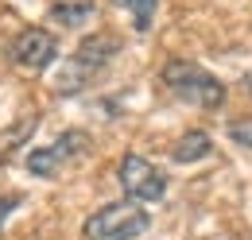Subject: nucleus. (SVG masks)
I'll list each match as a JSON object with an SVG mask.
<instances>
[{
	"label": "nucleus",
	"instance_id": "12",
	"mask_svg": "<svg viewBox=\"0 0 252 240\" xmlns=\"http://www.w3.org/2000/svg\"><path fill=\"white\" fill-rule=\"evenodd\" d=\"M229 140L252 151V117H241L237 124H229Z\"/></svg>",
	"mask_w": 252,
	"mask_h": 240
},
{
	"label": "nucleus",
	"instance_id": "5",
	"mask_svg": "<svg viewBox=\"0 0 252 240\" xmlns=\"http://www.w3.org/2000/svg\"><path fill=\"white\" fill-rule=\"evenodd\" d=\"M59 59V43H55V35L43 28H28L16 35V43H12V62L16 66H24V70H32V74H39V70H47L51 62Z\"/></svg>",
	"mask_w": 252,
	"mask_h": 240
},
{
	"label": "nucleus",
	"instance_id": "8",
	"mask_svg": "<svg viewBox=\"0 0 252 240\" xmlns=\"http://www.w3.org/2000/svg\"><path fill=\"white\" fill-rule=\"evenodd\" d=\"M117 8H125L128 16H132V28L140 31H152V20H156V8H159V0H113Z\"/></svg>",
	"mask_w": 252,
	"mask_h": 240
},
{
	"label": "nucleus",
	"instance_id": "14",
	"mask_svg": "<svg viewBox=\"0 0 252 240\" xmlns=\"http://www.w3.org/2000/svg\"><path fill=\"white\" fill-rule=\"evenodd\" d=\"M249 93H252V74H249Z\"/></svg>",
	"mask_w": 252,
	"mask_h": 240
},
{
	"label": "nucleus",
	"instance_id": "13",
	"mask_svg": "<svg viewBox=\"0 0 252 240\" xmlns=\"http://www.w3.org/2000/svg\"><path fill=\"white\" fill-rule=\"evenodd\" d=\"M20 202H24L20 194H8V198H0V229H4V221H8V213H12V210H20Z\"/></svg>",
	"mask_w": 252,
	"mask_h": 240
},
{
	"label": "nucleus",
	"instance_id": "1",
	"mask_svg": "<svg viewBox=\"0 0 252 240\" xmlns=\"http://www.w3.org/2000/svg\"><path fill=\"white\" fill-rule=\"evenodd\" d=\"M117 51H121V39H117V35H109V31L86 35V39L74 47V55H70V62L63 66V74H59V93L70 97V93L82 90L86 82H94L97 74L113 62Z\"/></svg>",
	"mask_w": 252,
	"mask_h": 240
},
{
	"label": "nucleus",
	"instance_id": "3",
	"mask_svg": "<svg viewBox=\"0 0 252 240\" xmlns=\"http://www.w3.org/2000/svg\"><path fill=\"white\" fill-rule=\"evenodd\" d=\"M152 217L144 213L140 202H109L86 217L82 225V240H136L148 233Z\"/></svg>",
	"mask_w": 252,
	"mask_h": 240
},
{
	"label": "nucleus",
	"instance_id": "4",
	"mask_svg": "<svg viewBox=\"0 0 252 240\" xmlns=\"http://www.w3.org/2000/svg\"><path fill=\"white\" fill-rule=\"evenodd\" d=\"M117 179H121V186H125V194L132 198V202H140V206L159 202V198L167 194V175L159 171L152 159H144V155H136V151H128L125 159H121Z\"/></svg>",
	"mask_w": 252,
	"mask_h": 240
},
{
	"label": "nucleus",
	"instance_id": "9",
	"mask_svg": "<svg viewBox=\"0 0 252 240\" xmlns=\"http://www.w3.org/2000/svg\"><path fill=\"white\" fill-rule=\"evenodd\" d=\"M86 148H90V136H86V132H78V128H74V132H63V136L51 144V151L59 155V163H66V159H78Z\"/></svg>",
	"mask_w": 252,
	"mask_h": 240
},
{
	"label": "nucleus",
	"instance_id": "7",
	"mask_svg": "<svg viewBox=\"0 0 252 240\" xmlns=\"http://www.w3.org/2000/svg\"><path fill=\"white\" fill-rule=\"evenodd\" d=\"M214 151V140L206 136V132H183L179 140H175V148H171V159L175 163H198V159H206Z\"/></svg>",
	"mask_w": 252,
	"mask_h": 240
},
{
	"label": "nucleus",
	"instance_id": "6",
	"mask_svg": "<svg viewBox=\"0 0 252 240\" xmlns=\"http://www.w3.org/2000/svg\"><path fill=\"white\" fill-rule=\"evenodd\" d=\"M97 4L94 0H59V4H51V24H59V28H82L86 20H94Z\"/></svg>",
	"mask_w": 252,
	"mask_h": 240
},
{
	"label": "nucleus",
	"instance_id": "2",
	"mask_svg": "<svg viewBox=\"0 0 252 240\" xmlns=\"http://www.w3.org/2000/svg\"><path fill=\"white\" fill-rule=\"evenodd\" d=\"M163 86L175 93L179 101H187L194 109H221L225 105V86L221 78H214L210 70H202L198 62H187V59H171L163 66Z\"/></svg>",
	"mask_w": 252,
	"mask_h": 240
},
{
	"label": "nucleus",
	"instance_id": "10",
	"mask_svg": "<svg viewBox=\"0 0 252 240\" xmlns=\"http://www.w3.org/2000/svg\"><path fill=\"white\" fill-rule=\"evenodd\" d=\"M28 171H32V175H39V179H51V175L59 171V155H55L51 148L28 151Z\"/></svg>",
	"mask_w": 252,
	"mask_h": 240
},
{
	"label": "nucleus",
	"instance_id": "11",
	"mask_svg": "<svg viewBox=\"0 0 252 240\" xmlns=\"http://www.w3.org/2000/svg\"><path fill=\"white\" fill-rule=\"evenodd\" d=\"M32 132H35V117H24L20 124H16V128H8V132L0 136V151H12L16 144H24Z\"/></svg>",
	"mask_w": 252,
	"mask_h": 240
}]
</instances>
